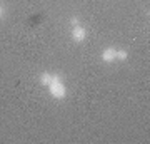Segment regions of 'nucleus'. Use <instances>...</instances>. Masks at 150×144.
Returning <instances> with one entry per match:
<instances>
[{"label":"nucleus","mask_w":150,"mask_h":144,"mask_svg":"<svg viewBox=\"0 0 150 144\" xmlns=\"http://www.w3.org/2000/svg\"><path fill=\"white\" fill-rule=\"evenodd\" d=\"M48 91L54 99H65L67 97V85L64 84V80L59 74H54V79L48 85Z\"/></svg>","instance_id":"1"},{"label":"nucleus","mask_w":150,"mask_h":144,"mask_svg":"<svg viewBox=\"0 0 150 144\" xmlns=\"http://www.w3.org/2000/svg\"><path fill=\"white\" fill-rule=\"evenodd\" d=\"M72 39H74V42H77V44L83 42V40L87 39V30H85V27H82V25L72 27Z\"/></svg>","instance_id":"2"},{"label":"nucleus","mask_w":150,"mask_h":144,"mask_svg":"<svg viewBox=\"0 0 150 144\" xmlns=\"http://www.w3.org/2000/svg\"><path fill=\"white\" fill-rule=\"evenodd\" d=\"M102 60L107 64H112L113 60H117V49L115 47H107L102 52Z\"/></svg>","instance_id":"3"},{"label":"nucleus","mask_w":150,"mask_h":144,"mask_svg":"<svg viewBox=\"0 0 150 144\" xmlns=\"http://www.w3.org/2000/svg\"><path fill=\"white\" fill-rule=\"evenodd\" d=\"M52 79H54V74H50V72H42V74H40V84L45 85V87L50 85Z\"/></svg>","instance_id":"4"},{"label":"nucleus","mask_w":150,"mask_h":144,"mask_svg":"<svg viewBox=\"0 0 150 144\" xmlns=\"http://www.w3.org/2000/svg\"><path fill=\"white\" fill-rule=\"evenodd\" d=\"M129 59V52L125 49H117V60H127Z\"/></svg>","instance_id":"5"},{"label":"nucleus","mask_w":150,"mask_h":144,"mask_svg":"<svg viewBox=\"0 0 150 144\" xmlns=\"http://www.w3.org/2000/svg\"><path fill=\"white\" fill-rule=\"evenodd\" d=\"M70 25H72V27H75V25H80V19H79L77 15H74L72 19H70Z\"/></svg>","instance_id":"6"},{"label":"nucleus","mask_w":150,"mask_h":144,"mask_svg":"<svg viewBox=\"0 0 150 144\" xmlns=\"http://www.w3.org/2000/svg\"><path fill=\"white\" fill-rule=\"evenodd\" d=\"M2 15H4V7L0 5V17H2Z\"/></svg>","instance_id":"7"}]
</instances>
